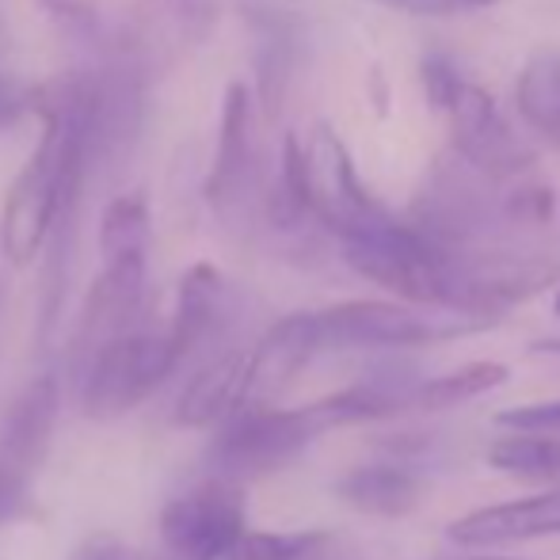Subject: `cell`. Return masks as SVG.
Instances as JSON below:
<instances>
[{
	"instance_id": "obj_1",
	"label": "cell",
	"mask_w": 560,
	"mask_h": 560,
	"mask_svg": "<svg viewBox=\"0 0 560 560\" xmlns=\"http://www.w3.org/2000/svg\"><path fill=\"white\" fill-rule=\"evenodd\" d=\"M343 428L332 393L298 408L279 405H252L241 408L233 420L214 428L207 443V469L210 477L229 485H248V480L271 477V472L294 465L317 439Z\"/></svg>"
},
{
	"instance_id": "obj_2",
	"label": "cell",
	"mask_w": 560,
	"mask_h": 560,
	"mask_svg": "<svg viewBox=\"0 0 560 560\" xmlns=\"http://www.w3.org/2000/svg\"><path fill=\"white\" fill-rule=\"evenodd\" d=\"M313 343L320 354L336 351H405V347L450 343L462 336H480L495 320L469 317L454 310H423L405 302H339L313 310Z\"/></svg>"
},
{
	"instance_id": "obj_3",
	"label": "cell",
	"mask_w": 560,
	"mask_h": 560,
	"mask_svg": "<svg viewBox=\"0 0 560 560\" xmlns=\"http://www.w3.org/2000/svg\"><path fill=\"white\" fill-rule=\"evenodd\" d=\"M339 256L354 275L382 287L405 305L446 310V271L450 248L423 236L412 222L385 218L339 241Z\"/></svg>"
},
{
	"instance_id": "obj_4",
	"label": "cell",
	"mask_w": 560,
	"mask_h": 560,
	"mask_svg": "<svg viewBox=\"0 0 560 560\" xmlns=\"http://www.w3.org/2000/svg\"><path fill=\"white\" fill-rule=\"evenodd\" d=\"M179 370V359L172 351L168 336L149 332V328H133V332L118 336L107 343L81 374L73 377L77 405L89 420H118V416L133 412L145 405L164 382Z\"/></svg>"
},
{
	"instance_id": "obj_5",
	"label": "cell",
	"mask_w": 560,
	"mask_h": 560,
	"mask_svg": "<svg viewBox=\"0 0 560 560\" xmlns=\"http://www.w3.org/2000/svg\"><path fill=\"white\" fill-rule=\"evenodd\" d=\"M61 416V377L54 370L35 374L8 405L0 423V526L35 518L31 480L38 477L54 443V428Z\"/></svg>"
},
{
	"instance_id": "obj_6",
	"label": "cell",
	"mask_w": 560,
	"mask_h": 560,
	"mask_svg": "<svg viewBox=\"0 0 560 560\" xmlns=\"http://www.w3.org/2000/svg\"><path fill=\"white\" fill-rule=\"evenodd\" d=\"M156 530H161L164 560H225L248 530L244 488L207 477L202 485L164 503Z\"/></svg>"
},
{
	"instance_id": "obj_7",
	"label": "cell",
	"mask_w": 560,
	"mask_h": 560,
	"mask_svg": "<svg viewBox=\"0 0 560 560\" xmlns=\"http://www.w3.org/2000/svg\"><path fill=\"white\" fill-rule=\"evenodd\" d=\"M443 115L450 122V153L469 168L485 172L488 179L511 184V179L530 176L538 164L534 149L518 138L503 107L495 104V96L480 84L462 77L446 96Z\"/></svg>"
},
{
	"instance_id": "obj_8",
	"label": "cell",
	"mask_w": 560,
	"mask_h": 560,
	"mask_svg": "<svg viewBox=\"0 0 560 560\" xmlns=\"http://www.w3.org/2000/svg\"><path fill=\"white\" fill-rule=\"evenodd\" d=\"M302 153H305V184H310V214L336 241L389 218V210L362 184L343 138L328 122L313 126L310 141H302Z\"/></svg>"
},
{
	"instance_id": "obj_9",
	"label": "cell",
	"mask_w": 560,
	"mask_h": 560,
	"mask_svg": "<svg viewBox=\"0 0 560 560\" xmlns=\"http://www.w3.org/2000/svg\"><path fill=\"white\" fill-rule=\"evenodd\" d=\"M145 267L149 259H122V264H104L96 282L89 287L81 305V317L69 336V382L104 351L118 336L133 332L145 305Z\"/></svg>"
},
{
	"instance_id": "obj_10",
	"label": "cell",
	"mask_w": 560,
	"mask_h": 560,
	"mask_svg": "<svg viewBox=\"0 0 560 560\" xmlns=\"http://www.w3.org/2000/svg\"><path fill=\"white\" fill-rule=\"evenodd\" d=\"M214 23L218 0H138L115 43L149 77L153 69L191 54Z\"/></svg>"
},
{
	"instance_id": "obj_11",
	"label": "cell",
	"mask_w": 560,
	"mask_h": 560,
	"mask_svg": "<svg viewBox=\"0 0 560 560\" xmlns=\"http://www.w3.org/2000/svg\"><path fill=\"white\" fill-rule=\"evenodd\" d=\"M256 187V96L244 81H229L214 164L207 176V199L225 222H233L248 210Z\"/></svg>"
},
{
	"instance_id": "obj_12",
	"label": "cell",
	"mask_w": 560,
	"mask_h": 560,
	"mask_svg": "<svg viewBox=\"0 0 560 560\" xmlns=\"http://www.w3.org/2000/svg\"><path fill=\"white\" fill-rule=\"evenodd\" d=\"M560 534V488H546L523 500L488 503V508L465 511L446 526V541L462 549H495L523 546V541L557 538Z\"/></svg>"
},
{
	"instance_id": "obj_13",
	"label": "cell",
	"mask_w": 560,
	"mask_h": 560,
	"mask_svg": "<svg viewBox=\"0 0 560 560\" xmlns=\"http://www.w3.org/2000/svg\"><path fill=\"white\" fill-rule=\"evenodd\" d=\"M252 405V347H233V351L210 354L184 393L172 405V423L176 428L207 431L222 428L241 408Z\"/></svg>"
},
{
	"instance_id": "obj_14",
	"label": "cell",
	"mask_w": 560,
	"mask_h": 560,
	"mask_svg": "<svg viewBox=\"0 0 560 560\" xmlns=\"http://www.w3.org/2000/svg\"><path fill=\"white\" fill-rule=\"evenodd\" d=\"M229 320V282L214 264H195L176 287V310L164 328L179 366L202 351L214 336H222Z\"/></svg>"
},
{
	"instance_id": "obj_15",
	"label": "cell",
	"mask_w": 560,
	"mask_h": 560,
	"mask_svg": "<svg viewBox=\"0 0 560 560\" xmlns=\"http://www.w3.org/2000/svg\"><path fill=\"white\" fill-rule=\"evenodd\" d=\"M339 503L362 511L374 518H405L420 508L423 500V477L412 469V462L385 457V462H366L347 469L336 480Z\"/></svg>"
},
{
	"instance_id": "obj_16",
	"label": "cell",
	"mask_w": 560,
	"mask_h": 560,
	"mask_svg": "<svg viewBox=\"0 0 560 560\" xmlns=\"http://www.w3.org/2000/svg\"><path fill=\"white\" fill-rule=\"evenodd\" d=\"M515 107L541 138L560 149V54L538 50L515 77Z\"/></svg>"
},
{
	"instance_id": "obj_17",
	"label": "cell",
	"mask_w": 560,
	"mask_h": 560,
	"mask_svg": "<svg viewBox=\"0 0 560 560\" xmlns=\"http://www.w3.org/2000/svg\"><path fill=\"white\" fill-rule=\"evenodd\" d=\"M508 382H511L508 362H492V359L465 362V366L446 370V374L423 377L412 393V408H420V412H446V408L488 397V393L503 389Z\"/></svg>"
},
{
	"instance_id": "obj_18",
	"label": "cell",
	"mask_w": 560,
	"mask_h": 560,
	"mask_svg": "<svg viewBox=\"0 0 560 560\" xmlns=\"http://www.w3.org/2000/svg\"><path fill=\"white\" fill-rule=\"evenodd\" d=\"M149 202L145 191H122L104 207L100 218V259L122 264V259H149Z\"/></svg>"
},
{
	"instance_id": "obj_19",
	"label": "cell",
	"mask_w": 560,
	"mask_h": 560,
	"mask_svg": "<svg viewBox=\"0 0 560 560\" xmlns=\"http://www.w3.org/2000/svg\"><path fill=\"white\" fill-rule=\"evenodd\" d=\"M485 462L523 485H560V439L549 435H500L485 450Z\"/></svg>"
},
{
	"instance_id": "obj_20",
	"label": "cell",
	"mask_w": 560,
	"mask_h": 560,
	"mask_svg": "<svg viewBox=\"0 0 560 560\" xmlns=\"http://www.w3.org/2000/svg\"><path fill=\"white\" fill-rule=\"evenodd\" d=\"M328 546L325 530H244L225 560H305Z\"/></svg>"
},
{
	"instance_id": "obj_21",
	"label": "cell",
	"mask_w": 560,
	"mask_h": 560,
	"mask_svg": "<svg viewBox=\"0 0 560 560\" xmlns=\"http://www.w3.org/2000/svg\"><path fill=\"white\" fill-rule=\"evenodd\" d=\"M38 8L46 12V20L77 46H89V50L107 54L115 46V38L104 35V23H100V12L89 4V0H38Z\"/></svg>"
},
{
	"instance_id": "obj_22",
	"label": "cell",
	"mask_w": 560,
	"mask_h": 560,
	"mask_svg": "<svg viewBox=\"0 0 560 560\" xmlns=\"http://www.w3.org/2000/svg\"><path fill=\"white\" fill-rule=\"evenodd\" d=\"M495 428L511 431V435H549L560 439V397L557 400H530V405L503 408L492 416Z\"/></svg>"
},
{
	"instance_id": "obj_23",
	"label": "cell",
	"mask_w": 560,
	"mask_h": 560,
	"mask_svg": "<svg viewBox=\"0 0 560 560\" xmlns=\"http://www.w3.org/2000/svg\"><path fill=\"white\" fill-rule=\"evenodd\" d=\"M69 560H156V557H141L138 549H130L122 538H115V534H92V538H84L81 546H77V553Z\"/></svg>"
},
{
	"instance_id": "obj_24",
	"label": "cell",
	"mask_w": 560,
	"mask_h": 560,
	"mask_svg": "<svg viewBox=\"0 0 560 560\" xmlns=\"http://www.w3.org/2000/svg\"><path fill=\"white\" fill-rule=\"evenodd\" d=\"M27 112H31L27 89H15V84H4V81H0V130L15 126Z\"/></svg>"
},
{
	"instance_id": "obj_25",
	"label": "cell",
	"mask_w": 560,
	"mask_h": 560,
	"mask_svg": "<svg viewBox=\"0 0 560 560\" xmlns=\"http://www.w3.org/2000/svg\"><path fill=\"white\" fill-rule=\"evenodd\" d=\"M374 4L397 8V12H408V15H450V12H457L454 0H374Z\"/></svg>"
},
{
	"instance_id": "obj_26",
	"label": "cell",
	"mask_w": 560,
	"mask_h": 560,
	"mask_svg": "<svg viewBox=\"0 0 560 560\" xmlns=\"http://www.w3.org/2000/svg\"><path fill=\"white\" fill-rule=\"evenodd\" d=\"M457 8H492V4H500V0H454Z\"/></svg>"
},
{
	"instance_id": "obj_27",
	"label": "cell",
	"mask_w": 560,
	"mask_h": 560,
	"mask_svg": "<svg viewBox=\"0 0 560 560\" xmlns=\"http://www.w3.org/2000/svg\"><path fill=\"white\" fill-rule=\"evenodd\" d=\"M465 560H530V557H465Z\"/></svg>"
},
{
	"instance_id": "obj_28",
	"label": "cell",
	"mask_w": 560,
	"mask_h": 560,
	"mask_svg": "<svg viewBox=\"0 0 560 560\" xmlns=\"http://www.w3.org/2000/svg\"><path fill=\"white\" fill-rule=\"evenodd\" d=\"M553 313L560 317V282H557V290H553Z\"/></svg>"
}]
</instances>
